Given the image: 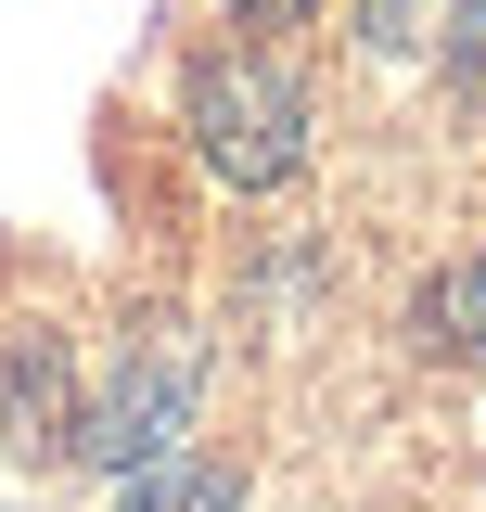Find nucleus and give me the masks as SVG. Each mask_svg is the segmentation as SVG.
<instances>
[{
  "label": "nucleus",
  "mask_w": 486,
  "mask_h": 512,
  "mask_svg": "<svg viewBox=\"0 0 486 512\" xmlns=\"http://www.w3.org/2000/svg\"><path fill=\"white\" fill-rule=\"evenodd\" d=\"M192 141H205V167L231 192H269L307 154V90L256 52H218V64H192Z\"/></svg>",
  "instance_id": "1"
},
{
  "label": "nucleus",
  "mask_w": 486,
  "mask_h": 512,
  "mask_svg": "<svg viewBox=\"0 0 486 512\" xmlns=\"http://www.w3.org/2000/svg\"><path fill=\"white\" fill-rule=\"evenodd\" d=\"M180 410H192V346L167 333V346H154V359L90 410V436H77V448H103V461H154V448L180 436Z\"/></svg>",
  "instance_id": "2"
},
{
  "label": "nucleus",
  "mask_w": 486,
  "mask_h": 512,
  "mask_svg": "<svg viewBox=\"0 0 486 512\" xmlns=\"http://www.w3.org/2000/svg\"><path fill=\"white\" fill-rule=\"evenodd\" d=\"M128 512H243V500H231V474H218V461L167 448V461H141V474H128Z\"/></svg>",
  "instance_id": "3"
},
{
  "label": "nucleus",
  "mask_w": 486,
  "mask_h": 512,
  "mask_svg": "<svg viewBox=\"0 0 486 512\" xmlns=\"http://www.w3.org/2000/svg\"><path fill=\"white\" fill-rule=\"evenodd\" d=\"M423 333H448V346H486V256H461V269L423 295Z\"/></svg>",
  "instance_id": "4"
},
{
  "label": "nucleus",
  "mask_w": 486,
  "mask_h": 512,
  "mask_svg": "<svg viewBox=\"0 0 486 512\" xmlns=\"http://www.w3.org/2000/svg\"><path fill=\"white\" fill-rule=\"evenodd\" d=\"M461 90H474V103H486V0H474V13H461Z\"/></svg>",
  "instance_id": "5"
},
{
  "label": "nucleus",
  "mask_w": 486,
  "mask_h": 512,
  "mask_svg": "<svg viewBox=\"0 0 486 512\" xmlns=\"http://www.w3.org/2000/svg\"><path fill=\"white\" fill-rule=\"evenodd\" d=\"M410 13H423V0H371V26H384V39H397V26H410Z\"/></svg>",
  "instance_id": "6"
},
{
  "label": "nucleus",
  "mask_w": 486,
  "mask_h": 512,
  "mask_svg": "<svg viewBox=\"0 0 486 512\" xmlns=\"http://www.w3.org/2000/svg\"><path fill=\"white\" fill-rule=\"evenodd\" d=\"M243 13H256V26H295V13H307V0H243Z\"/></svg>",
  "instance_id": "7"
}]
</instances>
